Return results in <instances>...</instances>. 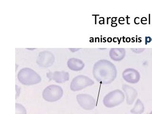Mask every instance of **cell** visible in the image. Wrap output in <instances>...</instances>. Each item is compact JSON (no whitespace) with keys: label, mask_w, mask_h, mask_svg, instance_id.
Masks as SVG:
<instances>
[{"label":"cell","mask_w":152,"mask_h":114,"mask_svg":"<svg viewBox=\"0 0 152 114\" xmlns=\"http://www.w3.org/2000/svg\"><path fill=\"white\" fill-rule=\"evenodd\" d=\"M93 76L99 83L103 85L111 84L117 77L115 65L106 60H101L95 63L93 70Z\"/></svg>","instance_id":"1"},{"label":"cell","mask_w":152,"mask_h":114,"mask_svg":"<svg viewBox=\"0 0 152 114\" xmlns=\"http://www.w3.org/2000/svg\"><path fill=\"white\" fill-rule=\"evenodd\" d=\"M17 78L21 84L26 86L36 85L42 81L40 75L34 70L28 68L21 69L18 72Z\"/></svg>","instance_id":"2"},{"label":"cell","mask_w":152,"mask_h":114,"mask_svg":"<svg viewBox=\"0 0 152 114\" xmlns=\"http://www.w3.org/2000/svg\"><path fill=\"white\" fill-rule=\"evenodd\" d=\"M124 99L125 96L123 91L115 89L105 95L103 99V104L106 107L112 108L121 104Z\"/></svg>","instance_id":"3"},{"label":"cell","mask_w":152,"mask_h":114,"mask_svg":"<svg viewBox=\"0 0 152 114\" xmlns=\"http://www.w3.org/2000/svg\"><path fill=\"white\" fill-rule=\"evenodd\" d=\"M64 94L62 88L59 86L51 85L45 88L42 92L43 99L49 102L58 101L62 98Z\"/></svg>","instance_id":"4"},{"label":"cell","mask_w":152,"mask_h":114,"mask_svg":"<svg viewBox=\"0 0 152 114\" xmlns=\"http://www.w3.org/2000/svg\"><path fill=\"white\" fill-rule=\"evenodd\" d=\"M94 83V81L89 77L85 75H78L72 79L70 84V89L74 92L80 91L87 86L93 85Z\"/></svg>","instance_id":"5"},{"label":"cell","mask_w":152,"mask_h":114,"mask_svg":"<svg viewBox=\"0 0 152 114\" xmlns=\"http://www.w3.org/2000/svg\"><path fill=\"white\" fill-rule=\"evenodd\" d=\"M76 99L81 107L86 110H91L96 106V101L94 97L86 94L77 95Z\"/></svg>","instance_id":"6"},{"label":"cell","mask_w":152,"mask_h":114,"mask_svg":"<svg viewBox=\"0 0 152 114\" xmlns=\"http://www.w3.org/2000/svg\"><path fill=\"white\" fill-rule=\"evenodd\" d=\"M55 61V57L51 52L43 51L38 56L36 63L41 67L47 68L53 65Z\"/></svg>","instance_id":"7"},{"label":"cell","mask_w":152,"mask_h":114,"mask_svg":"<svg viewBox=\"0 0 152 114\" xmlns=\"http://www.w3.org/2000/svg\"><path fill=\"white\" fill-rule=\"evenodd\" d=\"M122 76L124 81L130 84H136L140 79L139 72L133 68L126 69L123 72Z\"/></svg>","instance_id":"8"},{"label":"cell","mask_w":152,"mask_h":114,"mask_svg":"<svg viewBox=\"0 0 152 114\" xmlns=\"http://www.w3.org/2000/svg\"><path fill=\"white\" fill-rule=\"evenodd\" d=\"M47 78L50 81H53L57 83H64L69 81L70 75L68 72L66 71H51L46 74Z\"/></svg>","instance_id":"9"},{"label":"cell","mask_w":152,"mask_h":114,"mask_svg":"<svg viewBox=\"0 0 152 114\" xmlns=\"http://www.w3.org/2000/svg\"><path fill=\"white\" fill-rule=\"evenodd\" d=\"M122 89L126 94L127 104L129 105L133 104L138 96L137 90L132 86L126 84H124Z\"/></svg>","instance_id":"10"},{"label":"cell","mask_w":152,"mask_h":114,"mask_svg":"<svg viewBox=\"0 0 152 114\" xmlns=\"http://www.w3.org/2000/svg\"><path fill=\"white\" fill-rule=\"evenodd\" d=\"M67 65L70 70L75 71H80L85 66V63L82 60L75 58L69 59L67 62Z\"/></svg>","instance_id":"11"},{"label":"cell","mask_w":152,"mask_h":114,"mask_svg":"<svg viewBox=\"0 0 152 114\" xmlns=\"http://www.w3.org/2000/svg\"><path fill=\"white\" fill-rule=\"evenodd\" d=\"M126 55V51L124 48H112L109 52V56L114 61H121Z\"/></svg>","instance_id":"12"},{"label":"cell","mask_w":152,"mask_h":114,"mask_svg":"<svg viewBox=\"0 0 152 114\" xmlns=\"http://www.w3.org/2000/svg\"><path fill=\"white\" fill-rule=\"evenodd\" d=\"M145 111V107L140 99H137L134 107L130 110V112L133 114H141Z\"/></svg>","instance_id":"13"},{"label":"cell","mask_w":152,"mask_h":114,"mask_svg":"<svg viewBox=\"0 0 152 114\" xmlns=\"http://www.w3.org/2000/svg\"><path fill=\"white\" fill-rule=\"evenodd\" d=\"M15 114H27L26 110L22 105L16 103Z\"/></svg>","instance_id":"14"},{"label":"cell","mask_w":152,"mask_h":114,"mask_svg":"<svg viewBox=\"0 0 152 114\" xmlns=\"http://www.w3.org/2000/svg\"><path fill=\"white\" fill-rule=\"evenodd\" d=\"M131 51L137 54H140L144 52L145 50V48H131Z\"/></svg>","instance_id":"15"},{"label":"cell","mask_w":152,"mask_h":114,"mask_svg":"<svg viewBox=\"0 0 152 114\" xmlns=\"http://www.w3.org/2000/svg\"><path fill=\"white\" fill-rule=\"evenodd\" d=\"M151 38L150 37H146L145 38V44H147V43H150L151 41Z\"/></svg>","instance_id":"16"},{"label":"cell","mask_w":152,"mask_h":114,"mask_svg":"<svg viewBox=\"0 0 152 114\" xmlns=\"http://www.w3.org/2000/svg\"><path fill=\"white\" fill-rule=\"evenodd\" d=\"M112 26L113 27H115L116 26H117V24H116V23H115V24H113V25H112Z\"/></svg>","instance_id":"17"},{"label":"cell","mask_w":152,"mask_h":114,"mask_svg":"<svg viewBox=\"0 0 152 114\" xmlns=\"http://www.w3.org/2000/svg\"><path fill=\"white\" fill-rule=\"evenodd\" d=\"M149 114H152V111L151 112H150V113Z\"/></svg>","instance_id":"18"},{"label":"cell","mask_w":152,"mask_h":114,"mask_svg":"<svg viewBox=\"0 0 152 114\" xmlns=\"http://www.w3.org/2000/svg\"><path fill=\"white\" fill-rule=\"evenodd\" d=\"M151 41H152V38H151Z\"/></svg>","instance_id":"19"}]
</instances>
